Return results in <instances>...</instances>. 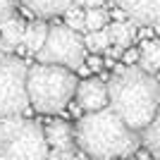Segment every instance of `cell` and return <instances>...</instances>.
<instances>
[{
    "label": "cell",
    "instance_id": "6da1fadb",
    "mask_svg": "<svg viewBox=\"0 0 160 160\" xmlns=\"http://www.w3.org/2000/svg\"><path fill=\"white\" fill-rule=\"evenodd\" d=\"M110 108L122 117V122L134 132L143 129L153 122L160 110V81L155 74L143 72L139 65H117L108 79Z\"/></svg>",
    "mask_w": 160,
    "mask_h": 160
},
{
    "label": "cell",
    "instance_id": "7a4b0ae2",
    "mask_svg": "<svg viewBox=\"0 0 160 160\" xmlns=\"http://www.w3.org/2000/svg\"><path fill=\"white\" fill-rule=\"evenodd\" d=\"M74 146L93 160L132 158L141 146V134L127 127L112 108L84 112L74 124Z\"/></svg>",
    "mask_w": 160,
    "mask_h": 160
},
{
    "label": "cell",
    "instance_id": "3957f363",
    "mask_svg": "<svg viewBox=\"0 0 160 160\" xmlns=\"http://www.w3.org/2000/svg\"><path fill=\"white\" fill-rule=\"evenodd\" d=\"M79 79L72 69L58 65H38L29 67L27 72V93H29V105L41 115H58L62 112L74 93H77Z\"/></svg>",
    "mask_w": 160,
    "mask_h": 160
},
{
    "label": "cell",
    "instance_id": "277c9868",
    "mask_svg": "<svg viewBox=\"0 0 160 160\" xmlns=\"http://www.w3.org/2000/svg\"><path fill=\"white\" fill-rule=\"evenodd\" d=\"M43 127L27 117L0 120V160H48Z\"/></svg>",
    "mask_w": 160,
    "mask_h": 160
},
{
    "label": "cell",
    "instance_id": "5b68a950",
    "mask_svg": "<svg viewBox=\"0 0 160 160\" xmlns=\"http://www.w3.org/2000/svg\"><path fill=\"white\" fill-rule=\"evenodd\" d=\"M27 72L29 67L22 58L0 53V120L29 112Z\"/></svg>",
    "mask_w": 160,
    "mask_h": 160
},
{
    "label": "cell",
    "instance_id": "8992f818",
    "mask_svg": "<svg viewBox=\"0 0 160 160\" xmlns=\"http://www.w3.org/2000/svg\"><path fill=\"white\" fill-rule=\"evenodd\" d=\"M36 60L43 65H58L65 69H77L86 62V46H84V36L77 31H72L65 24H55L48 31V38L43 43Z\"/></svg>",
    "mask_w": 160,
    "mask_h": 160
},
{
    "label": "cell",
    "instance_id": "52a82bcc",
    "mask_svg": "<svg viewBox=\"0 0 160 160\" xmlns=\"http://www.w3.org/2000/svg\"><path fill=\"white\" fill-rule=\"evenodd\" d=\"M77 105L84 112H98L103 108H110V96H108V84L98 77H86L79 81L77 93H74Z\"/></svg>",
    "mask_w": 160,
    "mask_h": 160
},
{
    "label": "cell",
    "instance_id": "ba28073f",
    "mask_svg": "<svg viewBox=\"0 0 160 160\" xmlns=\"http://www.w3.org/2000/svg\"><path fill=\"white\" fill-rule=\"evenodd\" d=\"M134 24L160 29V0H115Z\"/></svg>",
    "mask_w": 160,
    "mask_h": 160
},
{
    "label": "cell",
    "instance_id": "9c48e42d",
    "mask_svg": "<svg viewBox=\"0 0 160 160\" xmlns=\"http://www.w3.org/2000/svg\"><path fill=\"white\" fill-rule=\"evenodd\" d=\"M46 141L53 151H74V127L65 120H48L46 127Z\"/></svg>",
    "mask_w": 160,
    "mask_h": 160
},
{
    "label": "cell",
    "instance_id": "30bf717a",
    "mask_svg": "<svg viewBox=\"0 0 160 160\" xmlns=\"http://www.w3.org/2000/svg\"><path fill=\"white\" fill-rule=\"evenodd\" d=\"M24 29H27V22H22L17 14L10 17L7 22H2L0 24V53H7V55L17 53V48L24 41Z\"/></svg>",
    "mask_w": 160,
    "mask_h": 160
},
{
    "label": "cell",
    "instance_id": "8fae6325",
    "mask_svg": "<svg viewBox=\"0 0 160 160\" xmlns=\"http://www.w3.org/2000/svg\"><path fill=\"white\" fill-rule=\"evenodd\" d=\"M19 5L38 19H50V17L65 14V10L74 5V0H19Z\"/></svg>",
    "mask_w": 160,
    "mask_h": 160
},
{
    "label": "cell",
    "instance_id": "7c38bea8",
    "mask_svg": "<svg viewBox=\"0 0 160 160\" xmlns=\"http://www.w3.org/2000/svg\"><path fill=\"white\" fill-rule=\"evenodd\" d=\"M48 31H50V27L46 24V19H33V22H29L27 29H24V41H22V46L27 48L31 55H36L41 48H43V43H46Z\"/></svg>",
    "mask_w": 160,
    "mask_h": 160
},
{
    "label": "cell",
    "instance_id": "4fadbf2b",
    "mask_svg": "<svg viewBox=\"0 0 160 160\" xmlns=\"http://www.w3.org/2000/svg\"><path fill=\"white\" fill-rule=\"evenodd\" d=\"M108 36H110V41H112L115 46H122V48H129L132 46V41L136 38V24H134L132 19L127 22H110L105 27Z\"/></svg>",
    "mask_w": 160,
    "mask_h": 160
},
{
    "label": "cell",
    "instance_id": "5bb4252c",
    "mask_svg": "<svg viewBox=\"0 0 160 160\" xmlns=\"http://www.w3.org/2000/svg\"><path fill=\"white\" fill-rule=\"evenodd\" d=\"M141 58H139V67L148 74L160 72V41H143L141 43Z\"/></svg>",
    "mask_w": 160,
    "mask_h": 160
},
{
    "label": "cell",
    "instance_id": "9a60e30c",
    "mask_svg": "<svg viewBox=\"0 0 160 160\" xmlns=\"http://www.w3.org/2000/svg\"><path fill=\"white\" fill-rule=\"evenodd\" d=\"M141 143L146 146V151L153 155V160H160V110L153 117V122L141 132Z\"/></svg>",
    "mask_w": 160,
    "mask_h": 160
},
{
    "label": "cell",
    "instance_id": "2e32d148",
    "mask_svg": "<svg viewBox=\"0 0 160 160\" xmlns=\"http://www.w3.org/2000/svg\"><path fill=\"white\" fill-rule=\"evenodd\" d=\"M84 46H86L88 55H100L112 46V41H110L105 29H100V31H88L86 36H84Z\"/></svg>",
    "mask_w": 160,
    "mask_h": 160
},
{
    "label": "cell",
    "instance_id": "e0dca14e",
    "mask_svg": "<svg viewBox=\"0 0 160 160\" xmlns=\"http://www.w3.org/2000/svg\"><path fill=\"white\" fill-rule=\"evenodd\" d=\"M84 22H86V31H100L108 27V12L103 7L84 10Z\"/></svg>",
    "mask_w": 160,
    "mask_h": 160
},
{
    "label": "cell",
    "instance_id": "ac0fdd59",
    "mask_svg": "<svg viewBox=\"0 0 160 160\" xmlns=\"http://www.w3.org/2000/svg\"><path fill=\"white\" fill-rule=\"evenodd\" d=\"M65 27H69L72 31L81 33V31H86V22H84V7L79 5H72L69 10H65Z\"/></svg>",
    "mask_w": 160,
    "mask_h": 160
},
{
    "label": "cell",
    "instance_id": "d6986e66",
    "mask_svg": "<svg viewBox=\"0 0 160 160\" xmlns=\"http://www.w3.org/2000/svg\"><path fill=\"white\" fill-rule=\"evenodd\" d=\"M17 5H19V0H0V24L7 22L10 17H14Z\"/></svg>",
    "mask_w": 160,
    "mask_h": 160
},
{
    "label": "cell",
    "instance_id": "ffe728a7",
    "mask_svg": "<svg viewBox=\"0 0 160 160\" xmlns=\"http://www.w3.org/2000/svg\"><path fill=\"white\" fill-rule=\"evenodd\" d=\"M139 58H141V50H139V48H127L124 55H122V60H124V65H127V67L139 65Z\"/></svg>",
    "mask_w": 160,
    "mask_h": 160
},
{
    "label": "cell",
    "instance_id": "44dd1931",
    "mask_svg": "<svg viewBox=\"0 0 160 160\" xmlns=\"http://www.w3.org/2000/svg\"><path fill=\"white\" fill-rule=\"evenodd\" d=\"M84 65L88 67V72H100V67L105 65V62L100 60L98 55H86V62H84Z\"/></svg>",
    "mask_w": 160,
    "mask_h": 160
},
{
    "label": "cell",
    "instance_id": "7402d4cb",
    "mask_svg": "<svg viewBox=\"0 0 160 160\" xmlns=\"http://www.w3.org/2000/svg\"><path fill=\"white\" fill-rule=\"evenodd\" d=\"M74 151H50L48 153V160H72Z\"/></svg>",
    "mask_w": 160,
    "mask_h": 160
},
{
    "label": "cell",
    "instance_id": "603a6c76",
    "mask_svg": "<svg viewBox=\"0 0 160 160\" xmlns=\"http://www.w3.org/2000/svg\"><path fill=\"white\" fill-rule=\"evenodd\" d=\"M124 50H127V48H122V46H115V43H112V46H110V48L105 50V55L110 58V60H120L122 55H124Z\"/></svg>",
    "mask_w": 160,
    "mask_h": 160
},
{
    "label": "cell",
    "instance_id": "cb8c5ba5",
    "mask_svg": "<svg viewBox=\"0 0 160 160\" xmlns=\"http://www.w3.org/2000/svg\"><path fill=\"white\" fill-rule=\"evenodd\" d=\"M105 0H74V5L84 7V10H91V7H103Z\"/></svg>",
    "mask_w": 160,
    "mask_h": 160
},
{
    "label": "cell",
    "instance_id": "d4e9b609",
    "mask_svg": "<svg viewBox=\"0 0 160 160\" xmlns=\"http://www.w3.org/2000/svg\"><path fill=\"white\" fill-rule=\"evenodd\" d=\"M108 14H112V22H127V19H129L127 12H124L122 7H115L112 12H108Z\"/></svg>",
    "mask_w": 160,
    "mask_h": 160
},
{
    "label": "cell",
    "instance_id": "484cf974",
    "mask_svg": "<svg viewBox=\"0 0 160 160\" xmlns=\"http://www.w3.org/2000/svg\"><path fill=\"white\" fill-rule=\"evenodd\" d=\"M72 160H86V155H84V153H81V155H74Z\"/></svg>",
    "mask_w": 160,
    "mask_h": 160
},
{
    "label": "cell",
    "instance_id": "4316f807",
    "mask_svg": "<svg viewBox=\"0 0 160 160\" xmlns=\"http://www.w3.org/2000/svg\"><path fill=\"white\" fill-rule=\"evenodd\" d=\"M117 160H136V158H117Z\"/></svg>",
    "mask_w": 160,
    "mask_h": 160
}]
</instances>
